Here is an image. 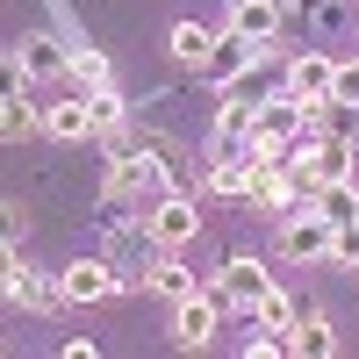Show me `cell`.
<instances>
[{"label":"cell","instance_id":"obj_1","mask_svg":"<svg viewBox=\"0 0 359 359\" xmlns=\"http://www.w3.org/2000/svg\"><path fill=\"white\" fill-rule=\"evenodd\" d=\"M144 237H151L158 252H180L201 237V201L194 194H158L151 208H144Z\"/></svg>","mask_w":359,"mask_h":359},{"label":"cell","instance_id":"obj_2","mask_svg":"<svg viewBox=\"0 0 359 359\" xmlns=\"http://www.w3.org/2000/svg\"><path fill=\"white\" fill-rule=\"evenodd\" d=\"M158 194H165L158 151H115L108 158V201H144V208H151Z\"/></svg>","mask_w":359,"mask_h":359},{"label":"cell","instance_id":"obj_3","mask_svg":"<svg viewBox=\"0 0 359 359\" xmlns=\"http://www.w3.org/2000/svg\"><path fill=\"white\" fill-rule=\"evenodd\" d=\"M123 287H130V273H115L108 259H72L65 273H57V302L94 309V302H108V294H123Z\"/></svg>","mask_w":359,"mask_h":359},{"label":"cell","instance_id":"obj_4","mask_svg":"<svg viewBox=\"0 0 359 359\" xmlns=\"http://www.w3.org/2000/svg\"><path fill=\"white\" fill-rule=\"evenodd\" d=\"M331 237L338 223L323 208H294V216H280V259H331Z\"/></svg>","mask_w":359,"mask_h":359},{"label":"cell","instance_id":"obj_5","mask_svg":"<svg viewBox=\"0 0 359 359\" xmlns=\"http://www.w3.org/2000/svg\"><path fill=\"white\" fill-rule=\"evenodd\" d=\"M259 57H266V43H252V36H237V29H230V36H216V50L201 57V79H208V86H237Z\"/></svg>","mask_w":359,"mask_h":359},{"label":"cell","instance_id":"obj_6","mask_svg":"<svg viewBox=\"0 0 359 359\" xmlns=\"http://www.w3.org/2000/svg\"><path fill=\"white\" fill-rule=\"evenodd\" d=\"M331 79H338V65H331L323 50H302V57H287V72H280V86H287V94L302 101V108L331 101Z\"/></svg>","mask_w":359,"mask_h":359},{"label":"cell","instance_id":"obj_7","mask_svg":"<svg viewBox=\"0 0 359 359\" xmlns=\"http://www.w3.org/2000/svg\"><path fill=\"white\" fill-rule=\"evenodd\" d=\"M302 130H309V108L294 101L287 86H280V94H266V101H259V144H294Z\"/></svg>","mask_w":359,"mask_h":359},{"label":"cell","instance_id":"obj_8","mask_svg":"<svg viewBox=\"0 0 359 359\" xmlns=\"http://www.w3.org/2000/svg\"><path fill=\"white\" fill-rule=\"evenodd\" d=\"M252 137H259V101L252 94H223V108H216V151H252Z\"/></svg>","mask_w":359,"mask_h":359},{"label":"cell","instance_id":"obj_9","mask_svg":"<svg viewBox=\"0 0 359 359\" xmlns=\"http://www.w3.org/2000/svg\"><path fill=\"white\" fill-rule=\"evenodd\" d=\"M43 137H57V144L101 137V130H94V101H86V94H72V101H43Z\"/></svg>","mask_w":359,"mask_h":359},{"label":"cell","instance_id":"obj_10","mask_svg":"<svg viewBox=\"0 0 359 359\" xmlns=\"http://www.w3.org/2000/svg\"><path fill=\"white\" fill-rule=\"evenodd\" d=\"M216 309H223V287L172 302V338H180V345H208V338H216Z\"/></svg>","mask_w":359,"mask_h":359},{"label":"cell","instance_id":"obj_11","mask_svg":"<svg viewBox=\"0 0 359 359\" xmlns=\"http://www.w3.org/2000/svg\"><path fill=\"white\" fill-rule=\"evenodd\" d=\"M216 287H223V302H237V309H259V294L273 287V273H266L259 259H230L223 273H216Z\"/></svg>","mask_w":359,"mask_h":359},{"label":"cell","instance_id":"obj_12","mask_svg":"<svg viewBox=\"0 0 359 359\" xmlns=\"http://www.w3.org/2000/svg\"><path fill=\"white\" fill-rule=\"evenodd\" d=\"M8 302H15V309H50V302H57V287H50L22 252H8Z\"/></svg>","mask_w":359,"mask_h":359},{"label":"cell","instance_id":"obj_13","mask_svg":"<svg viewBox=\"0 0 359 359\" xmlns=\"http://www.w3.org/2000/svg\"><path fill=\"white\" fill-rule=\"evenodd\" d=\"M15 57H22V72H29V79H57V72H72V50L57 43V36H22Z\"/></svg>","mask_w":359,"mask_h":359},{"label":"cell","instance_id":"obj_14","mask_svg":"<svg viewBox=\"0 0 359 359\" xmlns=\"http://www.w3.org/2000/svg\"><path fill=\"white\" fill-rule=\"evenodd\" d=\"M144 287H151V294H165V302H187V294H201V273H194L187 259H172V252H165L151 273H144Z\"/></svg>","mask_w":359,"mask_h":359},{"label":"cell","instance_id":"obj_15","mask_svg":"<svg viewBox=\"0 0 359 359\" xmlns=\"http://www.w3.org/2000/svg\"><path fill=\"white\" fill-rule=\"evenodd\" d=\"M230 29H237V36H252V43H273V36H280V8H273V0H237V8H230Z\"/></svg>","mask_w":359,"mask_h":359},{"label":"cell","instance_id":"obj_16","mask_svg":"<svg viewBox=\"0 0 359 359\" xmlns=\"http://www.w3.org/2000/svg\"><path fill=\"white\" fill-rule=\"evenodd\" d=\"M287 352H294V359H331V352H338L331 316H302V323L287 331Z\"/></svg>","mask_w":359,"mask_h":359},{"label":"cell","instance_id":"obj_17","mask_svg":"<svg viewBox=\"0 0 359 359\" xmlns=\"http://www.w3.org/2000/svg\"><path fill=\"white\" fill-rule=\"evenodd\" d=\"M29 130H43V108H29V86H8V101H0V137L22 144Z\"/></svg>","mask_w":359,"mask_h":359},{"label":"cell","instance_id":"obj_18","mask_svg":"<svg viewBox=\"0 0 359 359\" xmlns=\"http://www.w3.org/2000/svg\"><path fill=\"white\" fill-rule=\"evenodd\" d=\"M165 50L180 57V65H201V57L216 50V29H201V22H172V36H165Z\"/></svg>","mask_w":359,"mask_h":359},{"label":"cell","instance_id":"obj_19","mask_svg":"<svg viewBox=\"0 0 359 359\" xmlns=\"http://www.w3.org/2000/svg\"><path fill=\"white\" fill-rule=\"evenodd\" d=\"M72 86H79V94H101V86H115L108 57H101L94 43H79V50H72Z\"/></svg>","mask_w":359,"mask_h":359},{"label":"cell","instance_id":"obj_20","mask_svg":"<svg viewBox=\"0 0 359 359\" xmlns=\"http://www.w3.org/2000/svg\"><path fill=\"white\" fill-rule=\"evenodd\" d=\"M316 208H323L331 223H359V187H352V180H323Z\"/></svg>","mask_w":359,"mask_h":359},{"label":"cell","instance_id":"obj_21","mask_svg":"<svg viewBox=\"0 0 359 359\" xmlns=\"http://www.w3.org/2000/svg\"><path fill=\"white\" fill-rule=\"evenodd\" d=\"M252 316L266 323V331H294V323H302V309H294V302H287V294H280V287H266Z\"/></svg>","mask_w":359,"mask_h":359},{"label":"cell","instance_id":"obj_22","mask_svg":"<svg viewBox=\"0 0 359 359\" xmlns=\"http://www.w3.org/2000/svg\"><path fill=\"white\" fill-rule=\"evenodd\" d=\"M86 101H94V130H101V137H115V130L130 123V108H123V94H115V86H101V94H86Z\"/></svg>","mask_w":359,"mask_h":359},{"label":"cell","instance_id":"obj_23","mask_svg":"<svg viewBox=\"0 0 359 359\" xmlns=\"http://www.w3.org/2000/svg\"><path fill=\"white\" fill-rule=\"evenodd\" d=\"M331 259L359 273V223H338V237H331Z\"/></svg>","mask_w":359,"mask_h":359},{"label":"cell","instance_id":"obj_24","mask_svg":"<svg viewBox=\"0 0 359 359\" xmlns=\"http://www.w3.org/2000/svg\"><path fill=\"white\" fill-rule=\"evenodd\" d=\"M331 94H338V101H359V57H345V65H338V79H331Z\"/></svg>","mask_w":359,"mask_h":359}]
</instances>
